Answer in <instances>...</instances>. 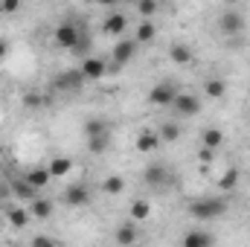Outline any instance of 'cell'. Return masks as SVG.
<instances>
[{
	"label": "cell",
	"instance_id": "6da1fadb",
	"mask_svg": "<svg viewBox=\"0 0 250 247\" xmlns=\"http://www.w3.org/2000/svg\"><path fill=\"white\" fill-rule=\"evenodd\" d=\"M224 212H227V201H224V198H215V195H209V198H195V201L189 204V215L198 218V221H212V218H221Z\"/></svg>",
	"mask_w": 250,
	"mask_h": 247
},
{
	"label": "cell",
	"instance_id": "7a4b0ae2",
	"mask_svg": "<svg viewBox=\"0 0 250 247\" xmlns=\"http://www.w3.org/2000/svg\"><path fill=\"white\" fill-rule=\"evenodd\" d=\"M82 26L79 23H73V21H64V23H59L56 26V32H53V44L56 47H62V50H76L79 47V41H82Z\"/></svg>",
	"mask_w": 250,
	"mask_h": 247
},
{
	"label": "cell",
	"instance_id": "3957f363",
	"mask_svg": "<svg viewBox=\"0 0 250 247\" xmlns=\"http://www.w3.org/2000/svg\"><path fill=\"white\" fill-rule=\"evenodd\" d=\"M218 32L224 38H242L245 35V15L239 9H227L218 18Z\"/></svg>",
	"mask_w": 250,
	"mask_h": 247
},
{
	"label": "cell",
	"instance_id": "277c9868",
	"mask_svg": "<svg viewBox=\"0 0 250 247\" xmlns=\"http://www.w3.org/2000/svg\"><path fill=\"white\" fill-rule=\"evenodd\" d=\"M178 93H181V90H178L175 82H157V84L148 90V105H154V108H172V102H175Z\"/></svg>",
	"mask_w": 250,
	"mask_h": 247
},
{
	"label": "cell",
	"instance_id": "5b68a950",
	"mask_svg": "<svg viewBox=\"0 0 250 247\" xmlns=\"http://www.w3.org/2000/svg\"><path fill=\"white\" fill-rule=\"evenodd\" d=\"M143 181H146V186H151V189H169V186L175 184V175L163 163H148L146 172H143Z\"/></svg>",
	"mask_w": 250,
	"mask_h": 247
},
{
	"label": "cell",
	"instance_id": "8992f818",
	"mask_svg": "<svg viewBox=\"0 0 250 247\" xmlns=\"http://www.w3.org/2000/svg\"><path fill=\"white\" fill-rule=\"evenodd\" d=\"M90 201H93V195H90V186H87V184H70V186H64V192H62V204H64V206L82 209V206H87Z\"/></svg>",
	"mask_w": 250,
	"mask_h": 247
},
{
	"label": "cell",
	"instance_id": "52a82bcc",
	"mask_svg": "<svg viewBox=\"0 0 250 247\" xmlns=\"http://www.w3.org/2000/svg\"><path fill=\"white\" fill-rule=\"evenodd\" d=\"M172 114L178 117V120H189V117H198L201 114V99L195 96V93H178L175 96V102H172Z\"/></svg>",
	"mask_w": 250,
	"mask_h": 247
},
{
	"label": "cell",
	"instance_id": "ba28073f",
	"mask_svg": "<svg viewBox=\"0 0 250 247\" xmlns=\"http://www.w3.org/2000/svg\"><path fill=\"white\" fill-rule=\"evenodd\" d=\"M134 53H137V44H134V38H120L117 44H114V50H111V73H117V70H123L125 64L134 59Z\"/></svg>",
	"mask_w": 250,
	"mask_h": 247
},
{
	"label": "cell",
	"instance_id": "9c48e42d",
	"mask_svg": "<svg viewBox=\"0 0 250 247\" xmlns=\"http://www.w3.org/2000/svg\"><path fill=\"white\" fill-rule=\"evenodd\" d=\"M82 84H84V76H82L79 67H76V70H62V73L53 79V90H59V93H76Z\"/></svg>",
	"mask_w": 250,
	"mask_h": 247
},
{
	"label": "cell",
	"instance_id": "30bf717a",
	"mask_svg": "<svg viewBox=\"0 0 250 247\" xmlns=\"http://www.w3.org/2000/svg\"><path fill=\"white\" fill-rule=\"evenodd\" d=\"M79 70H82L84 82H102V79L108 76V62L99 59V56H87L84 62L79 64Z\"/></svg>",
	"mask_w": 250,
	"mask_h": 247
},
{
	"label": "cell",
	"instance_id": "8fae6325",
	"mask_svg": "<svg viewBox=\"0 0 250 247\" xmlns=\"http://www.w3.org/2000/svg\"><path fill=\"white\" fill-rule=\"evenodd\" d=\"M125 29H128V15L125 12H114L102 21V32L105 35H114V38H123Z\"/></svg>",
	"mask_w": 250,
	"mask_h": 247
},
{
	"label": "cell",
	"instance_id": "7c38bea8",
	"mask_svg": "<svg viewBox=\"0 0 250 247\" xmlns=\"http://www.w3.org/2000/svg\"><path fill=\"white\" fill-rule=\"evenodd\" d=\"M23 181H26V184H29L32 189H35V192H38V189L50 186L53 175H50V169H47V166H35V169H29V172H26V178H23Z\"/></svg>",
	"mask_w": 250,
	"mask_h": 247
},
{
	"label": "cell",
	"instance_id": "4fadbf2b",
	"mask_svg": "<svg viewBox=\"0 0 250 247\" xmlns=\"http://www.w3.org/2000/svg\"><path fill=\"white\" fill-rule=\"evenodd\" d=\"M157 38V26L151 23V21H140L137 23V32H134V44L137 47H146V44H151Z\"/></svg>",
	"mask_w": 250,
	"mask_h": 247
},
{
	"label": "cell",
	"instance_id": "5bb4252c",
	"mask_svg": "<svg viewBox=\"0 0 250 247\" xmlns=\"http://www.w3.org/2000/svg\"><path fill=\"white\" fill-rule=\"evenodd\" d=\"M102 134H111V123L108 120H102V117H87L84 120V140L102 137Z\"/></svg>",
	"mask_w": 250,
	"mask_h": 247
},
{
	"label": "cell",
	"instance_id": "9a60e30c",
	"mask_svg": "<svg viewBox=\"0 0 250 247\" xmlns=\"http://www.w3.org/2000/svg\"><path fill=\"white\" fill-rule=\"evenodd\" d=\"M134 145H137V151H143V154H151V151H157V145H160V137H157V131H140Z\"/></svg>",
	"mask_w": 250,
	"mask_h": 247
},
{
	"label": "cell",
	"instance_id": "2e32d148",
	"mask_svg": "<svg viewBox=\"0 0 250 247\" xmlns=\"http://www.w3.org/2000/svg\"><path fill=\"white\" fill-rule=\"evenodd\" d=\"M53 209H56V204H53L50 198H35V201L29 204V215L38 218V221H47V218L53 215Z\"/></svg>",
	"mask_w": 250,
	"mask_h": 247
},
{
	"label": "cell",
	"instance_id": "e0dca14e",
	"mask_svg": "<svg viewBox=\"0 0 250 247\" xmlns=\"http://www.w3.org/2000/svg\"><path fill=\"white\" fill-rule=\"evenodd\" d=\"M137 236H140V230L134 227V221H128V224H120L117 227V236L114 239H117L120 247H134L137 245Z\"/></svg>",
	"mask_w": 250,
	"mask_h": 247
},
{
	"label": "cell",
	"instance_id": "ac0fdd59",
	"mask_svg": "<svg viewBox=\"0 0 250 247\" xmlns=\"http://www.w3.org/2000/svg\"><path fill=\"white\" fill-rule=\"evenodd\" d=\"M181 247H212V236L204 230H189L181 239Z\"/></svg>",
	"mask_w": 250,
	"mask_h": 247
},
{
	"label": "cell",
	"instance_id": "d6986e66",
	"mask_svg": "<svg viewBox=\"0 0 250 247\" xmlns=\"http://www.w3.org/2000/svg\"><path fill=\"white\" fill-rule=\"evenodd\" d=\"M29 209H23V206H9L6 209V221H9V227H15V230H23L26 224H29Z\"/></svg>",
	"mask_w": 250,
	"mask_h": 247
},
{
	"label": "cell",
	"instance_id": "ffe728a7",
	"mask_svg": "<svg viewBox=\"0 0 250 247\" xmlns=\"http://www.w3.org/2000/svg\"><path fill=\"white\" fill-rule=\"evenodd\" d=\"M169 62L172 64H192L195 62V53H192V47H187V44H172L169 47Z\"/></svg>",
	"mask_w": 250,
	"mask_h": 247
},
{
	"label": "cell",
	"instance_id": "44dd1931",
	"mask_svg": "<svg viewBox=\"0 0 250 247\" xmlns=\"http://www.w3.org/2000/svg\"><path fill=\"white\" fill-rule=\"evenodd\" d=\"M201 143H204V148L218 151V148H221V143H224V131H221V128H207V131L201 134Z\"/></svg>",
	"mask_w": 250,
	"mask_h": 247
},
{
	"label": "cell",
	"instance_id": "7402d4cb",
	"mask_svg": "<svg viewBox=\"0 0 250 247\" xmlns=\"http://www.w3.org/2000/svg\"><path fill=\"white\" fill-rule=\"evenodd\" d=\"M157 137H160V143H178L181 140V125L166 120V123L157 128Z\"/></svg>",
	"mask_w": 250,
	"mask_h": 247
},
{
	"label": "cell",
	"instance_id": "603a6c76",
	"mask_svg": "<svg viewBox=\"0 0 250 247\" xmlns=\"http://www.w3.org/2000/svg\"><path fill=\"white\" fill-rule=\"evenodd\" d=\"M47 169H50L53 178H67V175L73 172V160H70V157H53Z\"/></svg>",
	"mask_w": 250,
	"mask_h": 247
},
{
	"label": "cell",
	"instance_id": "cb8c5ba5",
	"mask_svg": "<svg viewBox=\"0 0 250 247\" xmlns=\"http://www.w3.org/2000/svg\"><path fill=\"white\" fill-rule=\"evenodd\" d=\"M224 93H227V82H224V79H207V82H204V96L221 99Z\"/></svg>",
	"mask_w": 250,
	"mask_h": 247
},
{
	"label": "cell",
	"instance_id": "d4e9b609",
	"mask_svg": "<svg viewBox=\"0 0 250 247\" xmlns=\"http://www.w3.org/2000/svg\"><path fill=\"white\" fill-rule=\"evenodd\" d=\"M131 218H134V221H148V218H151V204H148L146 198H137V201L131 204Z\"/></svg>",
	"mask_w": 250,
	"mask_h": 247
},
{
	"label": "cell",
	"instance_id": "484cf974",
	"mask_svg": "<svg viewBox=\"0 0 250 247\" xmlns=\"http://www.w3.org/2000/svg\"><path fill=\"white\" fill-rule=\"evenodd\" d=\"M108 148H111V134H102V137H90V140H87V151L96 154V157L105 154Z\"/></svg>",
	"mask_w": 250,
	"mask_h": 247
},
{
	"label": "cell",
	"instance_id": "4316f807",
	"mask_svg": "<svg viewBox=\"0 0 250 247\" xmlns=\"http://www.w3.org/2000/svg\"><path fill=\"white\" fill-rule=\"evenodd\" d=\"M12 192H15L21 201H26V204H32V201L38 198V192L26 184V181H12Z\"/></svg>",
	"mask_w": 250,
	"mask_h": 247
},
{
	"label": "cell",
	"instance_id": "83f0119b",
	"mask_svg": "<svg viewBox=\"0 0 250 247\" xmlns=\"http://www.w3.org/2000/svg\"><path fill=\"white\" fill-rule=\"evenodd\" d=\"M102 192L105 195H120V192H125V178H120V175L102 178Z\"/></svg>",
	"mask_w": 250,
	"mask_h": 247
},
{
	"label": "cell",
	"instance_id": "f1b7e54d",
	"mask_svg": "<svg viewBox=\"0 0 250 247\" xmlns=\"http://www.w3.org/2000/svg\"><path fill=\"white\" fill-rule=\"evenodd\" d=\"M239 181H242L239 169H227V172L218 178V189H221V192H233V189L239 186Z\"/></svg>",
	"mask_w": 250,
	"mask_h": 247
},
{
	"label": "cell",
	"instance_id": "f546056e",
	"mask_svg": "<svg viewBox=\"0 0 250 247\" xmlns=\"http://www.w3.org/2000/svg\"><path fill=\"white\" fill-rule=\"evenodd\" d=\"M157 9H160V6H157L154 0H140V3H137V12L143 15V21H151V18L157 15Z\"/></svg>",
	"mask_w": 250,
	"mask_h": 247
},
{
	"label": "cell",
	"instance_id": "4dcf8cb0",
	"mask_svg": "<svg viewBox=\"0 0 250 247\" xmlns=\"http://www.w3.org/2000/svg\"><path fill=\"white\" fill-rule=\"evenodd\" d=\"M29 247H62L56 239H50V236H32V242Z\"/></svg>",
	"mask_w": 250,
	"mask_h": 247
},
{
	"label": "cell",
	"instance_id": "1f68e13d",
	"mask_svg": "<svg viewBox=\"0 0 250 247\" xmlns=\"http://www.w3.org/2000/svg\"><path fill=\"white\" fill-rule=\"evenodd\" d=\"M23 105H26V108H41V105H44V96H41V93H26V96H23Z\"/></svg>",
	"mask_w": 250,
	"mask_h": 247
},
{
	"label": "cell",
	"instance_id": "d6a6232c",
	"mask_svg": "<svg viewBox=\"0 0 250 247\" xmlns=\"http://www.w3.org/2000/svg\"><path fill=\"white\" fill-rule=\"evenodd\" d=\"M198 160H201V166H209V163L215 160V151H209V148H204V145H201V151H198Z\"/></svg>",
	"mask_w": 250,
	"mask_h": 247
},
{
	"label": "cell",
	"instance_id": "836d02e7",
	"mask_svg": "<svg viewBox=\"0 0 250 247\" xmlns=\"http://www.w3.org/2000/svg\"><path fill=\"white\" fill-rule=\"evenodd\" d=\"M18 9H21L18 0H0V12H3V15H12V12H18Z\"/></svg>",
	"mask_w": 250,
	"mask_h": 247
},
{
	"label": "cell",
	"instance_id": "e575fe53",
	"mask_svg": "<svg viewBox=\"0 0 250 247\" xmlns=\"http://www.w3.org/2000/svg\"><path fill=\"white\" fill-rule=\"evenodd\" d=\"M6 53H9V47H6V41H0V62L6 59Z\"/></svg>",
	"mask_w": 250,
	"mask_h": 247
},
{
	"label": "cell",
	"instance_id": "d590c367",
	"mask_svg": "<svg viewBox=\"0 0 250 247\" xmlns=\"http://www.w3.org/2000/svg\"><path fill=\"white\" fill-rule=\"evenodd\" d=\"M134 247H143V245H134Z\"/></svg>",
	"mask_w": 250,
	"mask_h": 247
}]
</instances>
